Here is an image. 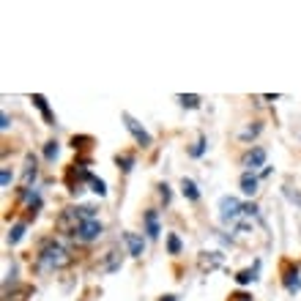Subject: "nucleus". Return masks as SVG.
Masks as SVG:
<instances>
[{"mask_svg":"<svg viewBox=\"0 0 301 301\" xmlns=\"http://www.w3.org/2000/svg\"><path fill=\"white\" fill-rule=\"evenodd\" d=\"M69 263H71L69 249L55 238H47L44 244L38 246V252H36V271L38 274H52L58 269H66Z\"/></svg>","mask_w":301,"mask_h":301,"instance_id":"obj_1","label":"nucleus"},{"mask_svg":"<svg viewBox=\"0 0 301 301\" xmlns=\"http://www.w3.org/2000/svg\"><path fill=\"white\" fill-rule=\"evenodd\" d=\"M241 217H244V203L238 197L225 195L219 200V222L222 225H238Z\"/></svg>","mask_w":301,"mask_h":301,"instance_id":"obj_2","label":"nucleus"},{"mask_svg":"<svg viewBox=\"0 0 301 301\" xmlns=\"http://www.w3.org/2000/svg\"><path fill=\"white\" fill-rule=\"evenodd\" d=\"M120 118H123V123H126V129H129V135L137 140V145H143V148H151L153 145V137L148 135V129H145L140 120L132 115V112H120Z\"/></svg>","mask_w":301,"mask_h":301,"instance_id":"obj_3","label":"nucleus"},{"mask_svg":"<svg viewBox=\"0 0 301 301\" xmlns=\"http://www.w3.org/2000/svg\"><path fill=\"white\" fill-rule=\"evenodd\" d=\"M102 233H104V225L99 222V219H88V222H82V225L77 227L71 238H77L79 244H91V241L102 238Z\"/></svg>","mask_w":301,"mask_h":301,"instance_id":"obj_4","label":"nucleus"},{"mask_svg":"<svg viewBox=\"0 0 301 301\" xmlns=\"http://www.w3.org/2000/svg\"><path fill=\"white\" fill-rule=\"evenodd\" d=\"M282 285H285V290L287 293H296L301 290V277H298V266H293V263H282Z\"/></svg>","mask_w":301,"mask_h":301,"instance_id":"obj_5","label":"nucleus"},{"mask_svg":"<svg viewBox=\"0 0 301 301\" xmlns=\"http://www.w3.org/2000/svg\"><path fill=\"white\" fill-rule=\"evenodd\" d=\"M266 159H269V153H266V148H260V145H255L249 153L244 156V167L246 173H255L257 167H266Z\"/></svg>","mask_w":301,"mask_h":301,"instance_id":"obj_6","label":"nucleus"},{"mask_svg":"<svg viewBox=\"0 0 301 301\" xmlns=\"http://www.w3.org/2000/svg\"><path fill=\"white\" fill-rule=\"evenodd\" d=\"M222 263H225V255H222V252H200V255H197L200 271H213V269H219Z\"/></svg>","mask_w":301,"mask_h":301,"instance_id":"obj_7","label":"nucleus"},{"mask_svg":"<svg viewBox=\"0 0 301 301\" xmlns=\"http://www.w3.org/2000/svg\"><path fill=\"white\" fill-rule=\"evenodd\" d=\"M123 241H126V249H129L132 257H143V255H145V241H143V236L126 230V233H123Z\"/></svg>","mask_w":301,"mask_h":301,"instance_id":"obj_8","label":"nucleus"},{"mask_svg":"<svg viewBox=\"0 0 301 301\" xmlns=\"http://www.w3.org/2000/svg\"><path fill=\"white\" fill-rule=\"evenodd\" d=\"M30 102H33V107H36L38 112H41V118H44L47 126H55V115H52V110H50V102H47L41 93H33Z\"/></svg>","mask_w":301,"mask_h":301,"instance_id":"obj_9","label":"nucleus"},{"mask_svg":"<svg viewBox=\"0 0 301 301\" xmlns=\"http://www.w3.org/2000/svg\"><path fill=\"white\" fill-rule=\"evenodd\" d=\"M143 219H145V236H148L151 241L159 238L162 227H159V213H156V208H148V211L143 213Z\"/></svg>","mask_w":301,"mask_h":301,"instance_id":"obj_10","label":"nucleus"},{"mask_svg":"<svg viewBox=\"0 0 301 301\" xmlns=\"http://www.w3.org/2000/svg\"><path fill=\"white\" fill-rule=\"evenodd\" d=\"M120 252L118 249H110V252H104V263H99V271L102 274H112V271H118L120 269Z\"/></svg>","mask_w":301,"mask_h":301,"instance_id":"obj_11","label":"nucleus"},{"mask_svg":"<svg viewBox=\"0 0 301 301\" xmlns=\"http://www.w3.org/2000/svg\"><path fill=\"white\" fill-rule=\"evenodd\" d=\"M238 186H241V192H244L246 197H252L257 192V186H260V178L255 176V173H241V181H238Z\"/></svg>","mask_w":301,"mask_h":301,"instance_id":"obj_12","label":"nucleus"},{"mask_svg":"<svg viewBox=\"0 0 301 301\" xmlns=\"http://www.w3.org/2000/svg\"><path fill=\"white\" fill-rule=\"evenodd\" d=\"M38 167H36V156L28 153V159H25V170H22V189H30V181L36 178Z\"/></svg>","mask_w":301,"mask_h":301,"instance_id":"obj_13","label":"nucleus"},{"mask_svg":"<svg viewBox=\"0 0 301 301\" xmlns=\"http://www.w3.org/2000/svg\"><path fill=\"white\" fill-rule=\"evenodd\" d=\"M181 195H184L186 200H192V203H197V200H200L197 184H195L192 178H181Z\"/></svg>","mask_w":301,"mask_h":301,"instance_id":"obj_14","label":"nucleus"},{"mask_svg":"<svg viewBox=\"0 0 301 301\" xmlns=\"http://www.w3.org/2000/svg\"><path fill=\"white\" fill-rule=\"evenodd\" d=\"M260 132H263V123H260V120H255V123H249L244 132H241L238 140H241V143H249V140H255V137L260 135Z\"/></svg>","mask_w":301,"mask_h":301,"instance_id":"obj_15","label":"nucleus"},{"mask_svg":"<svg viewBox=\"0 0 301 301\" xmlns=\"http://www.w3.org/2000/svg\"><path fill=\"white\" fill-rule=\"evenodd\" d=\"M135 153H118L115 156V164L120 167V173H132V167H135Z\"/></svg>","mask_w":301,"mask_h":301,"instance_id":"obj_16","label":"nucleus"},{"mask_svg":"<svg viewBox=\"0 0 301 301\" xmlns=\"http://www.w3.org/2000/svg\"><path fill=\"white\" fill-rule=\"evenodd\" d=\"M257 271H260V263H255V269H244L236 274V282L238 285H249L252 279H257Z\"/></svg>","mask_w":301,"mask_h":301,"instance_id":"obj_17","label":"nucleus"},{"mask_svg":"<svg viewBox=\"0 0 301 301\" xmlns=\"http://www.w3.org/2000/svg\"><path fill=\"white\" fill-rule=\"evenodd\" d=\"M25 230H28V222H17V225L9 230V244H11V246L19 244V241H22V236H25Z\"/></svg>","mask_w":301,"mask_h":301,"instance_id":"obj_18","label":"nucleus"},{"mask_svg":"<svg viewBox=\"0 0 301 301\" xmlns=\"http://www.w3.org/2000/svg\"><path fill=\"white\" fill-rule=\"evenodd\" d=\"M178 102H181V107H186V110H197L203 99H200L197 93H181V96H178Z\"/></svg>","mask_w":301,"mask_h":301,"instance_id":"obj_19","label":"nucleus"},{"mask_svg":"<svg viewBox=\"0 0 301 301\" xmlns=\"http://www.w3.org/2000/svg\"><path fill=\"white\" fill-rule=\"evenodd\" d=\"M91 145H93L91 135H74V137H71V148H74V151H88Z\"/></svg>","mask_w":301,"mask_h":301,"instance_id":"obj_20","label":"nucleus"},{"mask_svg":"<svg viewBox=\"0 0 301 301\" xmlns=\"http://www.w3.org/2000/svg\"><path fill=\"white\" fill-rule=\"evenodd\" d=\"M203 153H205V135H200L195 143L189 145V156H192V159H200Z\"/></svg>","mask_w":301,"mask_h":301,"instance_id":"obj_21","label":"nucleus"},{"mask_svg":"<svg viewBox=\"0 0 301 301\" xmlns=\"http://www.w3.org/2000/svg\"><path fill=\"white\" fill-rule=\"evenodd\" d=\"M58 153H60V145L55 143V140H50V143L44 145V159H47V162H55Z\"/></svg>","mask_w":301,"mask_h":301,"instance_id":"obj_22","label":"nucleus"},{"mask_svg":"<svg viewBox=\"0 0 301 301\" xmlns=\"http://www.w3.org/2000/svg\"><path fill=\"white\" fill-rule=\"evenodd\" d=\"M167 252L170 255H181V238L176 233H167Z\"/></svg>","mask_w":301,"mask_h":301,"instance_id":"obj_23","label":"nucleus"},{"mask_svg":"<svg viewBox=\"0 0 301 301\" xmlns=\"http://www.w3.org/2000/svg\"><path fill=\"white\" fill-rule=\"evenodd\" d=\"M88 184H91V189H93V192H96V195H99V197H104V195H107V184H104V181H102V178L91 176V181H88Z\"/></svg>","mask_w":301,"mask_h":301,"instance_id":"obj_24","label":"nucleus"},{"mask_svg":"<svg viewBox=\"0 0 301 301\" xmlns=\"http://www.w3.org/2000/svg\"><path fill=\"white\" fill-rule=\"evenodd\" d=\"M30 293H33V287H30V285H22V287H17V290L11 293V296H6V298H11V301H25L22 296H30Z\"/></svg>","mask_w":301,"mask_h":301,"instance_id":"obj_25","label":"nucleus"},{"mask_svg":"<svg viewBox=\"0 0 301 301\" xmlns=\"http://www.w3.org/2000/svg\"><path fill=\"white\" fill-rule=\"evenodd\" d=\"M0 186H3V189H9V186H11V170H9V167L0 170Z\"/></svg>","mask_w":301,"mask_h":301,"instance_id":"obj_26","label":"nucleus"},{"mask_svg":"<svg viewBox=\"0 0 301 301\" xmlns=\"http://www.w3.org/2000/svg\"><path fill=\"white\" fill-rule=\"evenodd\" d=\"M159 195H162V200H164V205L173 200V192H170V186L167 184H159Z\"/></svg>","mask_w":301,"mask_h":301,"instance_id":"obj_27","label":"nucleus"},{"mask_svg":"<svg viewBox=\"0 0 301 301\" xmlns=\"http://www.w3.org/2000/svg\"><path fill=\"white\" fill-rule=\"evenodd\" d=\"M285 195L290 197V203H296L301 205V192H293V186H285Z\"/></svg>","mask_w":301,"mask_h":301,"instance_id":"obj_28","label":"nucleus"},{"mask_svg":"<svg viewBox=\"0 0 301 301\" xmlns=\"http://www.w3.org/2000/svg\"><path fill=\"white\" fill-rule=\"evenodd\" d=\"M230 301H252V296H249V293H233Z\"/></svg>","mask_w":301,"mask_h":301,"instance_id":"obj_29","label":"nucleus"},{"mask_svg":"<svg viewBox=\"0 0 301 301\" xmlns=\"http://www.w3.org/2000/svg\"><path fill=\"white\" fill-rule=\"evenodd\" d=\"M9 123H11V118H9V112H3V115H0V129H9Z\"/></svg>","mask_w":301,"mask_h":301,"instance_id":"obj_30","label":"nucleus"},{"mask_svg":"<svg viewBox=\"0 0 301 301\" xmlns=\"http://www.w3.org/2000/svg\"><path fill=\"white\" fill-rule=\"evenodd\" d=\"M159 301H178L176 296H173V293H167V296H162V298H159Z\"/></svg>","mask_w":301,"mask_h":301,"instance_id":"obj_31","label":"nucleus"}]
</instances>
